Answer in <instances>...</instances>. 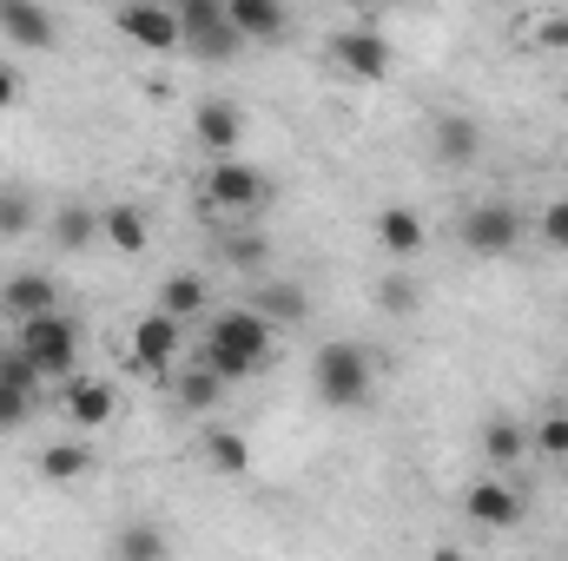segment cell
Segmentation results:
<instances>
[{
	"label": "cell",
	"instance_id": "1",
	"mask_svg": "<svg viewBox=\"0 0 568 561\" xmlns=\"http://www.w3.org/2000/svg\"><path fill=\"white\" fill-rule=\"evenodd\" d=\"M272 344H278V324H272L265 310H252V304H232V310H219V317H212V330H205L199 357H205L225 384H245L252 370H265V364H272Z\"/></svg>",
	"mask_w": 568,
	"mask_h": 561
},
{
	"label": "cell",
	"instance_id": "2",
	"mask_svg": "<svg viewBox=\"0 0 568 561\" xmlns=\"http://www.w3.org/2000/svg\"><path fill=\"white\" fill-rule=\"evenodd\" d=\"M13 344L33 357V370H40L47 384H67V377L80 370L87 330H80V317H67V310L53 304V310H40V317H20V324H13Z\"/></svg>",
	"mask_w": 568,
	"mask_h": 561
},
{
	"label": "cell",
	"instance_id": "3",
	"mask_svg": "<svg viewBox=\"0 0 568 561\" xmlns=\"http://www.w3.org/2000/svg\"><path fill=\"white\" fill-rule=\"evenodd\" d=\"M371 384H377V364H371L364 344H324L311 357V390L331 410H364L371 404Z\"/></svg>",
	"mask_w": 568,
	"mask_h": 561
},
{
	"label": "cell",
	"instance_id": "4",
	"mask_svg": "<svg viewBox=\"0 0 568 561\" xmlns=\"http://www.w3.org/2000/svg\"><path fill=\"white\" fill-rule=\"evenodd\" d=\"M172 13H179V40H185V53H199V60H212V67H225V60L245 53V33L232 27L225 0H172Z\"/></svg>",
	"mask_w": 568,
	"mask_h": 561
},
{
	"label": "cell",
	"instance_id": "5",
	"mask_svg": "<svg viewBox=\"0 0 568 561\" xmlns=\"http://www.w3.org/2000/svg\"><path fill=\"white\" fill-rule=\"evenodd\" d=\"M456 245L469 252V258H509L516 245H523V212L509 205V198H483V205H469L463 218H456Z\"/></svg>",
	"mask_w": 568,
	"mask_h": 561
},
{
	"label": "cell",
	"instance_id": "6",
	"mask_svg": "<svg viewBox=\"0 0 568 561\" xmlns=\"http://www.w3.org/2000/svg\"><path fill=\"white\" fill-rule=\"evenodd\" d=\"M265 198H272V178H265L258 165H245L239 152L212 159V172H205V205H219V212H258Z\"/></svg>",
	"mask_w": 568,
	"mask_h": 561
},
{
	"label": "cell",
	"instance_id": "7",
	"mask_svg": "<svg viewBox=\"0 0 568 561\" xmlns=\"http://www.w3.org/2000/svg\"><path fill=\"white\" fill-rule=\"evenodd\" d=\"M331 60H337L351 80H364V86L390 80V67H397L390 33H377V27H344V33H331Z\"/></svg>",
	"mask_w": 568,
	"mask_h": 561
},
{
	"label": "cell",
	"instance_id": "8",
	"mask_svg": "<svg viewBox=\"0 0 568 561\" xmlns=\"http://www.w3.org/2000/svg\"><path fill=\"white\" fill-rule=\"evenodd\" d=\"M120 33H126L133 47H145V53H179V47H185L172 0H126V7H120Z\"/></svg>",
	"mask_w": 568,
	"mask_h": 561
},
{
	"label": "cell",
	"instance_id": "9",
	"mask_svg": "<svg viewBox=\"0 0 568 561\" xmlns=\"http://www.w3.org/2000/svg\"><path fill=\"white\" fill-rule=\"evenodd\" d=\"M463 516H469L476 529H516V522H523V496L503 482V469H489V476L463 496Z\"/></svg>",
	"mask_w": 568,
	"mask_h": 561
},
{
	"label": "cell",
	"instance_id": "10",
	"mask_svg": "<svg viewBox=\"0 0 568 561\" xmlns=\"http://www.w3.org/2000/svg\"><path fill=\"white\" fill-rule=\"evenodd\" d=\"M429 159L449 165V172L476 165V159H483V126H476L469 113H443V120L429 126Z\"/></svg>",
	"mask_w": 568,
	"mask_h": 561
},
{
	"label": "cell",
	"instance_id": "11",
	"mask_svg": "<svg viewBox=\"0 0 568 561\" xmlns=\"http://www.w3.org/2000/svg\"><path fill=\"white\" fill-rule=\"evenodd\" d=\"M179 350H185V337H179V317H172V310H145L140 324H133V364H140V370L159 377Z\"/></svg>",
	"mask_w": 568,
	"mask_h": 561
},
{
	"label": "cell",
	"instance_id": "12",
	"mask_svg": "<svg viewBox=\"0 0 568 561\" xmlns=\"http://www.w3.org/2000/svg\"><path fill=\"white\" fill-rule=\"evenodd\" d=\"M225 13H232V27L245 33V47H284V40H291L284 0H225Z\"/></svg>",
	"mask_w": 568,
	"mask_h": 561
},
{
	"label": "cell",
	"instance_id": "13",
	"mask_svg": "<svg viewBox=\"0 0 568 561\" xmlns=\"http://www.w3.org/2000/svg\"><path fill=\"white\" fill-rule=\"evenodd\" d=\"M192 140L205 145L212 159H225V152H239V140H245V113H239L232 100H199V113H192Z\"/></svg>",
	"mask_w": 568,
	"mask_h": 561
},
{
	"label": "cell",
	"instance_id": "14",
	"mask_svg": "<svg viewBox=\"0 0 568 561\" xmlns=\"http://www.w3.org/2000/svg\"><path fill=\"white\" fill-rule=\"evenodd\" d=\"M0 33H7L13 47H27V53H47V47L60 40L47 0H0Z\"/></svg>",
	"mask_w": 568,
	"mask_h": 561
},
{
	"label": "cell",
	"instance_id": "15",
	"mask_svg": "<svg viewBox=\"0 0 568 561\" xmlns=\"http://www.w3.org/2000/svg\"><path fill=\"white\" fill-rule=\"evenodd\" d=\"M60 410H67V422H73V429H100V422H113L120 397H113V384H100V377H67Z\"/></svg>",
	"mask_w": 568,
	"mask_h": 561
},
{
	"label": "cell",
	"instance_id": "16",
	"mask_svg": "<svg viewBox=\"0 0 568 561\" xmlns=\"http://www.w3.org/2000/svg\"><path fill=\"white\" fill-rule=\"evenodd\" d=\"M53 304H60V284L47 278V272H13V278L0 284V317H7V324L40 317V310H53Z\"/></svg>",
	"mask_w": 568,
	"mask_h": 561
},
{
	"label": "cell",
	"instance_id": "17",
	"mask_svg": "<svg viewBox=\"0 0 568 561\" xmlns=\"http://www.w3.org/2000/svg\"><path fill=\"white\" fill-rule=\"evenodd\" d=\"M225 390H232V384H225V377H219L205 357H192V364L172 377V404H179V410H192V417H205V410H212Z\"/></svg>",
	"mask_w": 568,
	"mask_h": 561
},
{
	"label": "cell",
	"instance_id": "18",
	"mask_svg": "<svg viewBox=\"0 0 568 561\" xmlns=\"http://www.w3.org/2000/svg\"><path fill=\"white\" fill-rule=\"evenodd\" d=\"M377 245H384L390 258H417L429 245V225L410 205H384V212H377Z\"/></svg>",
	"mask_w": 568,
	"mask_h": 561
},
{
	"label": "cell",
	"instance_id": "19",
	"mask_svg": "<svg viewBox=\"0 0 568 561\" xmlns=\"http://www.w3.org/2000/svg\"><path fill=\"white\" fill-rule=\"evenodd\" d=\"M100 245H113V252H145L152 245V225H145V212L140 205H106L100 212Z\"/></svg>",
	"mask_w": 568,
	"mask_h": 561
},
{
	"label": "cell",
	"instance_id": "20",
	"mask_svg": "<svg viewBox=\"0 0 568 561\" xmlns=\"http://www.w3.org/2000/svg\"><path fill=\"white\" fill-rule=\"evenodd\" d=\"M529 456V429L516 417H496V422H483V462L489 469H516Z\"/></svg>",
	"mask_w": 568,
	"mask_h": 561
},
{
	"label": "cell",
	"instance_id": "21",
	"mask_svg": "<svg viewBox=\"0 0 568 561\" xmlns=\"http://www.w3.org/2000/svg\"><path fill=\"white\" fill-rule=\"evenodd\" d=\"M252 310H265L272 324H304V317H311V297H304V284L272 278V284L252 290Z\"/></svg>",
	"mask_w": 568,
	"mask_h": 561
},
{
	"label": "cell",
	"instance_id": "22",
	"mask_svg": "<svg viewBox=\"0 0 568 561\" xmlns=\"http://www.w3.org/2000/svg\"><path fill=\"white\" fill-rule=\"evenodd\" d=\"M53 245L60 252H93L100 245V212L93 205H60L53 212Z\"/></svg>",
	"mask_w": 568,
	"mask_h": 561
},
{
	"label": "cell",
	"instance_id": "23",
	"mask_svg": "<svg viewBox=\"0 0 568 561\" xmlns=\"http://www.w3.org/2000/svg\"><path fill=\"white\" fill-rule=\"evenodd\" d=\"M205 297H212V290H205L199 272H172V278L159 284V310H172L179 324H185V317H199V310H205Z\"/></svg>",
	"mask_w": 568,
	"mask_h": 561
},
{
	"label": "cell",
	"instance_id": "24",
	"mask_svg": "<svg viewBox=\"0 0 568 561\" xmlns=\"http://www.w3.org/2000/svg\"><path fill=\"white\" fill-rule=\"evenodd\" d=\"M205 469H219V476H245V469H252V442H245L239 429H212V436H205Z\"/></svg>",
	"mask_w": 568,
	"mask_h": 561
},
{
	"label": "cell",
	"instance_id": "25",
	"mask_svg": "<svg viewBox=\"0 0 568 561\" xmlns=\"http://www.w3.org/2000/svg\"><path fill=\"white\" fill-rule=\"evenodd\" d=\"M87 469H93V449L87 442H47L40 449V476L47 482H80Z\"/></svg>",
	"mask_w": 568,
	"mask_h": 561
},
{
	"label": "cell",
	"instance_id": "26",
	"mask_svg": "<svg viewBox=\"0 0 568 561\" xmlns=\"http://www.w3.org/2000/svg\"><path fill=\"white\" fill-rule=\"evenodd\" d=\"M40 225V198L27 185H0V238H27Z\"/></svg>",
	"mask_w": 568,
	"mask_h": 561
},
{
	"label": "cell",
	"instance_id": "27",
	"mask_svg": "<svg viewBox=\"0 0 568 561\" xmlns=\"http://www.w3.org/2000/svg\"><path fill=\"white\" fill-rule=\"evenodd\" d=\"M113 555H126V561H165V536H159L152 522H126V529H113Z\"/></svg>",
	"mask_w": 568,
	"mask_h": 561
},
{
	"label": "cell",
	"instance_id": "28",
	"mask_svg": "<svg viewBox=\"0 0 568 561\" xmlns=\"http://www.w3.org/2000/svg\"><path fill=\"white\" fill-rule=\"evenodd\" d=\"M529 456H549V462H568V410H549V417L529 429Z\"/></svg>",
	"mask_w": 568,
	"mask_h": 561
},
{
	"label": "cell",
	"instance_id": "29",
	"mask_svg": "<svg viewBox=\"0 0 568 561\" xmlns=\"http://www.w3.org/2000/svg\"><path fill=\"white\" fill-rule=\"evenodd\" d=\"M424 297H417V284L404 278V272H384L377 278V310H390V317H410Z\"/></svg>",
	"mask_w": 568,
	"mask_h": 561
},
{
	"label": "cell",
	"instance_id": "30",
	"mask_svg": "<svg viewBox=\"0 0 568 561\" xmlns=\"http://www.w3.org/2000/svg\"><path fill=\"white\" fill-rule=\"evenodd\" d=\"M536 238H542L549 252H562V258H568V198L542 205V218H536Z\"/></svg>",
	"mask_w": 568,
	"mask_h": 561
},
{
	"label": "cell",
	"instance_id": "31",
	"mask_svg": "<svg viewBox=\"0 0 568 561\" xmlns=\"http://www.w3.org/2000/svg\"><path fill=\"white\" fill-rule=\"evenodd\" d=\"M225 265H239V272H258V265H265V238H258V232H239V238H225Z\"/></svg>",
	"mask_w": 568,
	"mask_h": 561
},
{
	"label": "cell",
	"instance_id": "32",
	"mask_svg": "<svg viewBox=\"0 0 568 561\" xmlns=\"http://www.w3.org/2000/svg\"><path fill=\"white\" fill-rule=\"evenodd\" d=\"M27 417H33V390H20V384H0V429H20Z\"/></svg>",
	"mask_w": 568,
	"mask_h": 561
},
{
	"label": "cell",
	"instance_id": "33",
	"mask_svg": "<svg viewBox=\"0 0 568 561\" xmlns=\"http://www.w3.org/2000/svg\"><path fill=\"white\" fill-rule=\"evenodd\" d=\"M536 40H542V47H556V53H568V13H549V20H536Z\"/></svg>",
	"mask_w": 568,
	"mask_h": 561
},
{
	"label": "cell",
	"instance_id": "34",
	"mask_svg": "<svg viewBox=\"0 0 568 561\" xmlns=\"http://www.w3.org/2000/svg\"><path fill=\"white\" fill-rule=\"evenodd\" d=\"M20 93H27V86H20V73H13V67H0V113H13V106H20Z\"/></svg>",
	"mask_w": 568,
	"mask_h": 561
},
{
	"label": "cell",
	"instance_id": "35",
	"mask_svg": "<svg viewBox=\"0 0 568 561\" xmlns=\"http://www.w3.org/2000/svg\"><path fill=\"white\" fill-rule=\"evenodd\" d=\"M344 7H377V0H344Z\"/></svg>",
	"mask_w": 568,
	"mask_h": 561
},
{
	"label": "cell",
	"instance_id": "36",
	"mask_svg": "<svg viewBox=\"0 0 568 561\" xmlns=\"http://www.w3.org/2000/svg\"><path fill=\"white\" fill-rule=\"evenodd\" d=\"M284 7H291V0H284Z\"/></svg>",
	"mask_w": 568,
	"mask_h": 561
}]
</instances>
